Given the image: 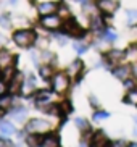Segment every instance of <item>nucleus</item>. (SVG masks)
I'll list each match as a JSON object with an SVG mask.
<instances>
[{
	"instance_id": "obj_32",
	"label": "nucleus",
	"mask_w": 137,
	"mask_h": 147,
	"mask_svg": "<svg viewBox=\"0 0 137 147\" xmlns=\"http://www.w3.org/2000/svg\"><path fill=\"white\" fill-rule=\"evenodd\" d=\"M66 36H68V34H66ZM66 36H55V37H56V40H58L61 45H64V44H66V39H64Z\"/></svg>"
},
{
	"instance_id": "obj_22",
	"label": "nucleus",
	"mask_w": 137,
	"mask_h": 147,
	"mask_svg": "<svg viewBox=\"0 0 137 147\" xmlns=\"http://www.w3.org/2000/svg\"><path fill=\"white\" fill-rule=\"evenodd\" d=\"M124 102L126 104H131V105H137V87L129 89V92L124 97Z\"/></svg>"
},
{
	"instance_id": "obj_27",
	"label": "nucleus",
	"mask_w": 137,
	"mask_h": 147,
	"mask_svg": "<svg viewBox=\"0 0 137 147\" xmlns=\"http://www.w3.org/2000/svg\"><path fill=\"white\" fill-rule=\"evenodd\" d=\"M58 11H60V16L63 18V20H68V18H71V13H69V8L66 7V5H60L58 7Z\"/></svg>"
},
{
	"instance_id": "obj_34",
	"label": "nucleus",
	"mask_w": 137,
	"mask_h": 147,
	"mask_svg": "<svg viewBox=\"0 0 137 147\" xmlns=\"http://www.w3.org/2000/svg\"><path fill=\"white\" fill-rule=\"evenodd\" d=\"M5 91V81H0V94H3Z\"/></svg>"
},
{
	"instance_id": "obj_20",
	"label": "nucleus",
	"mask_w": 137,
	"mask_h": 147,
	"mask_svg": "<svg viewBox=\"0 0 137 147\" xmlns=\"http://www.w3.org/2000/svg\"><path fill=\"white\" fill-rule=\"evenodd\" d=\"M100 37H102L105 42H108V44H111V42H115L116 40V32L115 31H111V29H103L102 32H100Z\"/></svg>"
},
{
	"instance_id": "obj_15",
	"label": "nucleus",
	"mask_w": 137,
	"mask_h": 147,
	"mask_svg": "<svg viewBox=\"0 0 137 147\" xmlns=\"http://www.w3.org/2000/svg\"><path fill=\"white\" fill-rule=\"evenodd\" d=\"M15 133H16V129H15V126H13L11 121H7V120L0 121V134H2V136L10 138V136H13Z\"/></svg>"
},
{
	"instance_id": "obj_17",
	"label": "nucleus",
	"mask_w": 137,
	"mask_h": 147,
	"mask_svg": "<svg viewBox=\"0 0 137 147\" xmlns=\"http://www.w3.org/2000/svg\"><path fill=\"white\" fill-rule=\"evenodd\" d=\"M13 105V95L7 94V92H3V94H0V112H7L10 107Z\"/></svg>"
},
{
	"instance_id": "obj_33",
	"label": "nucleus",
	"mask_w": 137,
	"mask_h": 147,
	"mask_svg": "<svg viewBox=\"0 0 137 147\" xmlns=\"http://www.w3.org/2000/svg\"><path fill=\"white\" fill-rule=\"evenodd\" d=\"M0 146H11L10 141H3V139H0Z\"/></svg>"
},
{
	"instance_id": "obj_37",
	"label": "nucleus",
	"mask_w": 137,
	"mask_h": 147,
	"mask_svg": "<svg viewBox=\"0 0 137 147\" xmlns=\"http://www.w3.org/2000/svg\"><path fill=\"white\" fill-rule=\"evenodd\" d=\"M134 134L137 136V121H136V126H134Z\"/></svg>"
},
{
	"instance_id": "obj_7",
	"label": "nucleus",
	"mask_w": 137,
	"mask_h": 147,
	"mask_svg": "<svg viewBox=\"0 0 137 147\" xmlns=\"http://www.w3.org/2000/svg\"><path fill=\"white\" fill-rule=\"evenodd\" d=\"M34 91H36V78H34V74H28L21 86V95L29 97V95L34 94Z\"/></svg>"
},
{
	"instance_id": "obj_28",
	"label": "nucleus",
	"mask_w": 137,
	"mask_h": 147,
	"mask_svg": "<svg viewBox=\"0 0 137 147\" xmlns=\"http://www.w3.org/2000/svg\"><path fill=\"white\" fill-rule=\"evenodd\" d=\"M108 117H110V113H108V112H95V113H94V120H95V121L107 120Z\"/></svg>"
},
{
	"instance_id": "obj_8",
	"label": "nucleus",
	"mask_w": 137,
	"mask_h": 147,
	"mask_svg": "<svg viewBox=\"0 0 137 147\" xmlns=\"http://www.w3.org/2000/svg\"><path fill=\"white\" fill-rule=\"evenodd\" d=\"M15 60H16V57L13 55L10 50L0 49V69H5V68H8V66H13L15 65Z\"/></svg>"
},
{
	"instance_id": "obj_19",
	"label": "nucleus",
	"mask_w": 137,
	"mask_h": 147,
	"mask_svg": "<svg viewBox=\"0 0 137 147\" xmlns=\"http://www.w3.org/2000/svg\"><path fill=\"white\" fill-rule=\"evenodd\" d=\"M40 76H42V79H50L53 74H55V71H53V66L50 65V63H45L44 66H40Z\"/></svg>"
},
{
	"instance_id": "obj_36",
	"label": "nucleus",
	"mask_w": 137,
	"mask_h": 147,
	"mask_svg": "<svg viewBox=\"0 0 137 147\" xmlns=\"http://www.w3.org/2000/svg\"><path fill=\"white\" fill-rule=\"evenodd\" d=\"M132 74H134V76H136V78H137V63H136V65L132 66Z\"/></svg>"
},
{
	"instance_id": "obj_29",
	"label": "nucleus",
	"mask_w": 137,
	"mask_h": 147,
	"mask_svg": "<svg viewBox=\"0 0 137 147\" xmlns=\"http://www.w3.org/2000/svg\"><path fill=\"white\" fill-rule=\"evenodd\" d=\"M111 146L113 147H128V146H131V144L126 142V141H116V142H111Z\"/></svg>"
},
{
	"instance_id": "obj_10",
	"label": "nucleus",
	"mask_w": 137,
	"mask_h": 147,
	"mask_svg": "<svg viewBox=\"0 0 137 147\" xmlns=\"http://www.w3.org/2000/svg\"><path fill=\"white\" fill-rule=\"evenodd\" d=\"M63 31H64V34H71V36H81V26L77 24L76 21H74L73 18H68V20H64V23H63Z\"/></svg>"
},
{
	"instance_id": "obj_5",
	"label": "nucleus",
	"mask_w": 137,
	"mask_h": 147,
	"mask_svg": "<svg viewBox=\"0 0 137 147\" xmlns=\"http://www.w3.org/2000/svg\"><path fill=\"white\" fill-rule=\"evenodd\" d=\"M118 7H120L118 0H97V8L103 15H110L111 16L116 10H118Z\"/></svg>"
},
{
	"instance_id": "obj_9",
	"label": "nucleus",
	"mask_w": 137,
	"mask_h": 147,
	"mask_svg": "<svg viewBox=\"0 0 137 147\" xmlns=\"http://www.w3.org/2000/svg\"><path fill=\"white\" fill-rule=\"evenodd\" d=\"M58 7H60V3H56V2H42L37 5V11L40 16L53 15L55 11H58Z\"/></svg>"
},
{
	"instance_id": "obj_24",
	"label": "nucleus",
	"mask_w": 137,
	"mask_h": 147,
	"mask_svg": "<svg viewBox=\"0 0 137 147\" xmlns=\"http://www.w3.org/2000/svg\"><path fill=\"white\" fill-rule=\"evenodd\" d=\"M76 126H77V129H81V131H84V133H87L89 131V123H87L84 118H76Z\"/></svg>"
},
{
	"instance_id": "obj_2",
	"label": "nucleus",
	"mask_w": 137,
	"mask_h": 147,
	"mask_svg": "<svg viewBox=\"0 0 137 147\" xmlns=\"http://www.w3.org/2000/svg\"><path fill=\"white\" fill-rule=\"evenodd\" d=\"M26 131L29 134H39V136H42V134H47L50 131V123L42 120V118H32L31 121H28Z\"/></svg>"
},
{
	"instance_id": "obj_6",
	"label": "nucleus",
	"mask_w": 137,
	"mask_h": 147,
	"mask_svg": "<svg viewBox=\"0 0 137 147\" xmlns=\"http://www.w3.org/2000/svg\"><path fill=\"white\" fill-rule=\"evenodd\" d=\"M23 82H24V76H23V73H15V76L11 78V81L7 84V87H8L10 94H21V86Z\"/></svg>"
},
{
	"instance_id": "obj_12",
	"label": "nucleus",
	"mask_w": 137,
	"mask_h": 147,
	"mask_svg": "<svg viewBox=\"0 0 137 147\" xmlns=\"http://www.w3.org/2000/svg\"><path fill=\"white\" fill-rule=\"evenodd\" d=\"M113 74H115L118 79H121V81L124 82L126 79H129L131 76H132V66L120 65V66H116V68L113 69Z\"/></svg>"
},
{
	"instance_id": "obj_25",
	"label": "nucleus",
	"mask_w": 137,
	"mask_h": 147,
	"mask_svg": "<svg viewBox=\"0 0 137 147\" xmlns=\"http://www.w3.org/2000/svg\"><path fill=\"white\" fill-rule=\"evenodd\" d=\"M0 26L7 28V29H10V28H11V18H10V15L3 13L2 16H0Z\"/></svg>"
},
{
	"instance_id": "obj_4",
	"label": "nucleus",
	"mask_w": 137,
	"mask_h": 147,
	"mask_svg": "<svg viewBox=\"0 0 137 147\" xmlns=\"http://www.w3.org/2000/svg\"><path fill=\"white\" fill-rule=\"evenodd\" d=\"M40 26L45 28L48 31H56L63 26V18L58 15L56 16L55 13L53 15H45V16H40Z\"/></svg>"
},
{
	"instance_id": "obj_26",
	"label": "nucleus",
	"mask_w": 137,
	"mask_h": 147,
	"mask_svg": "<svg viewBox=\"0 0 137 147\" xmlns=\"http://www.w3.org/2000/svg\"><path fill=\"white\" fill-rule=\"evenodd\" d=\"M73 47H74V50H76L77 53H86L87 52V44L81 42V40H74Z\"/></svg>"
},
{
	"instance_id": "obj_14",
	"label": "nucleus",
	"mask_w": 137,
	"mask_h": 147,
	"mask_svg": "<svg viewBox=\"0 0 137 147\" xmlns=\"http://www.w3.org/2000/svg\"><path fill=\"white\" fill-rule=\"evenodd\" d=\"M92 141H94V142H92V146H94V147H105V146L110 144L107 134L103 133V131H97V133L92 136Z\"/></svg>"
},
{
	"instance_id": "obj_1",
	"label": "nucleus",
	"mask_w": 137,
	"mask_h": 147,
	"mask_svg": "<svg viewBox=\"0 0 137 147\" xmlns=\"http://www.w3.org/2000/svg\"><path fill=\"white\" fill-rule=\"evenodd\" d=\"M36 39H37V36L32 29H19L13 34V42L16 44L18 47L23 49L31 47L32 44H36Z\"/></svg>"
},
{
	"instance_id": "obj_35",
	"label": "nucleus",
	"mask_w": 137,
	"mask_h": 147,
	"mask_svg": "<svg viewBox=\"0 0 137 147\" xmlns=\"http://www.w3.org/2000/svg\"><path fill=\"white\" fill-rule=\"evenodd\" d=\"M76 2H79V3H82V5H87V3H90L92 0H76Z\"/></svg>"
},
{
	"instance_id": "obj_18",
	"label": "nucleus",
	"mask_w": 137,
	"mask_h": 147,
	"mask_svg": "<svg viewBox=\"0 0 137 147\" xmlns=\"http://www.w3.org/2000/svg\"><path fill=\"white\" fill-rule=\"evenodd\" d=\"M26 115H28V112H26V108H23V107L15 108L11 112V118L15 121H18V123H23V121L26 120Z\"/></svg>"
},
{
	"instance_id": "obj_16",
	"label": "nucleus",
	"mask_w": 137,
	"mask_h": 147,
	"mask_svg": "<svg viewBox=\"0 0 137 147\" xmlns=\"http://www.w3.org/2000/svg\"><path fill=\"white\" fill-rule=\"evenodd\" d=\"M40 146L42 147H58L60 146V138L55 136V134H47V136H44L42 138Z\"/></svg>"
},
{
	"instance_id": "obj_3",
	"label": "nucleus",
	"mask_w": 137,
	"mask_h": 147,
	"mask_svg": "<svg viewBox=\"0 0 137 147\" xmlns=\"http://www.w3.org/2000/svg\"><path fill=\"white\" fill-rule=\"evenodd\" d=\"M52 89L56 94H64L69 89V76L68 73H55L52 76Z\"/></svg>"
},
{
	"instance_id": "obj_31",
	"label": "nucleus",
	"mask_w": 137,
	"mask_h": 147,
	"mask_svg": "<svg viewBox=\"0 0 137 147\" xmlns=\"http://www.w3.org/2000/svg\"><path fill=\"white\" fill-rule=\"evenodd\" d=\"M5 44H7V37H5L2 32H0V49H3V47H5Z\"/></svg>"
},
{
	"instance_id": "obj_11",
	"label": "nucleus",
	"mask_w": 137,
	"mask_h": 147,
	"mask_svg": "<svg viewBox=\"0 0 137 147\" xmlns=\"http://www.w3.org/2000/svg\"><path fill=\"white\" fill-rule=\"evenodd\" d=\"M128 55L124 50H120V49H111V50H108L107 52V60L110 65H118L123 61V58Z\"/></svg>"
},
{
	"instance_id": "obj_23",
	"label": "nucleus",
	"mask_w": 137,
	"mask_h": 147,
	"mask_svg": "<svg viewBox=\"0 0 137 147\" xmlns=\"http://www.w3.org/2000/svg\"><path fill=\"white\" fill-rule=\"evenodd\" d=\"M128 24L131 28L137 26V10H128Z\"/></svg>"
},
{
	"instance_id": "obj_30",
	"label": "nucleus",
	"mask_w": 137,
	"mask_h": 147,
	"mask_svg": "<svg viewBox=\"0 0 137 147\" xmlns=\"http://www.w3.org/2000/svg\"><path fill=\"white\" fill-rule=\"evenodd\" d=\"M89 100H90V105H92V107H99V99H95L94 95H90Z\"/></svg>"
},
{
	"instance_id": "obj_21",
	"label": "nucleus",
	"mask_w": 137,
	"mask_h": 147,
	"mask_svg": "<svg viewBox=\"0 0 137 147\" xmlns=\"http://www.w3.org/2000/svg\"><path fill=\"white\" fill-rule=\"evenodd\" d=\"M15 73H16V71H15V68H13V66H8V68L2 69V76H0V79L8 84V82L11 81V78L15 76Z\"/></svg>"
},
{
	"instance_id": "obj_13",
	"label": "nucleus",
	"mask_w": 137,
	"mask_h": 147,
	"mask_svg": "<svg viewBox=\"0 0 137 147\" xmlns=\"http://www.w3.org/2000/svg\"><path fill=\"white\" fill-rule=\"evenodd\" d=\"M82 69H84V63H82L81 60H74L73 63L68 66L66 73H68L69 78H79L81 73H82Z\"/></svg>"
}]
</instances>
